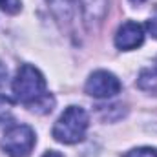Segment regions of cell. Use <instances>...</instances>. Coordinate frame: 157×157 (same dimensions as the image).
Masks as SVG:
<instances>
[{
  "label": "cell",
  "mask_w": 157,
  "mask_h": 157,
  "mask_svg": "<svg viewBox=\"0 0 157 157\" xmlns=\"http://www.w3.org/2000/svg\"><path fill=\"white\" fill-rule=\"evenodd\" d=\"M42 157H62V155H60L59 152H46Z\"/></svg>",
  "instance_id": "obj_12"
},
{
  "label": "cell",
  "mask_w": 157,
  "mask_h": 157,
  "mask_svg": "<svg viewBox=\"0 0 157 157\" xmlns=\"http://www.w3.org/2000/svg\"><path fill=\"white\" fill-rule=\"evenodd\" d=\"M144 40V29L137 22H124L115 33V46L122 51L135 49Z\"/></svg>",
  "instance_id": "obj_5"
},
{
  "label": "cell",
  "mask_w": 157,
  "mask_h": 157,
  "mask_svg": "<svg viewBox=\"0 0 157 157\" xmlns=\"http://www.w3.org/2000/svg\"><path fill=\"white\" fill-rule=\"evenodd\" d=\"M6 80H7V68H6V64L0 60V86H4Z\"/></svg>",
  "instance_id": "obj_11"
},
{
  "label": "cell",
  "mask_w": 157,
  "mask_h": 157,
  "mask_svg": "<svg viewBox=\"0 0 157 157\" xmlns=\"http://www.w3.org/2000/svg\"><path fill=\"white\" fill-rule=\"evenodd\" d=\"M146 28H148L150 35H152L154 39H157V13H155V17H154V18H150V20H148Z\"/></svg>",
  "instance_id": "obj_10"
},
{
  "label": "cell",
  "mask_w": 157,
  "mask_h": 157,
  "mask_svg": "<svg viewBox=\"0 0 157 157\" xmlns=\"http://www.w3.org/2000/svg\"><path fill=\"white\" fill-rule=\"evenodd\" d=\"M155 64H157V60H155Z\"/></svg>",
  "instance_id": "obj_14"
},
{
  "label": "cell",
  "mask_w": 157,
  "mask_h": 157,
  "mask_svg": "<svg viewBox=\"0 0 157 157\" xmlns=\"http://www.w3.org/2000/svg\"><path fill=\"white\" fill-rule=\"evenodd\" d=\"M121 80L113 73L106 71V70H99L95 73H91L88 82H86V93L95 97V99H108L113 97L121 91Z\"/></svg>",
  "instance_id": "obj_4"
},
{
  "label": "cell",
  "mask_w": 157,
  "mask_h": 157,
  "mask_svg": "<svg viewBox=\"0 0 157 157\" xmlns=\"http://www.w3.org/2000/svg\"><path fill=\"white\" fill-rule=\"evenodd\" d=\"M11 112H13V102H11V99L6 97V95H0V122L9 121Z\"/></svg>",
  "instance_id": "obj_7"
},
{
  "label": "cell",
  "mask_w": 157,
  "mask_h": 157,
  "mask_svg": "<svg viewBox=\"0 0 157 157\" xmlns=\"http://www.w3.org/2000/svg\"><path fill=\"white\" fill-rule=\"evenodd\" d=\"M124 157H157V148H150V146L135 148V150H130Z\"/></svg>",
  "instance_id": "obj_8"
},
{
  "label": "cell",
  "mask_w": 157,
  "mask_h": 157,
  "mask_svg": "<svg viewBox=\"0 0 157 157\" xmlns=\"http://www.w3.org/2000/svg\"><path fill=\"white\" fill-rule=\"evenodd\" d=\"M90 119L80 106H70L53 126V137L64 144H75L84 139Z\"/></svg>",
  "instance_id": "obj_2"
},
{
  "label": "cell",
  "mask_w": 157,
  "mask_h": 157,
  "mask_svg": "<svg viewBox=\"0 0 157 157\" xmlns=\"http://www.w3.org/2000/svg\"><path fill=\"white\" fill-rule=\"evenodd\" d=\"M35 146V132L28 124H15L2 137V150L9 157H28Z\"/></svg>",
  "instance_id": "obj_3"
},
{
  "label": "cell",
  "mask_w": 157,
  "mask_h": 157,
  "mask_svg": "<svg viewBox=\"0 0 157 157\" xmlns=\"http://www.w3.org/2000/svg\"><path fill=\"white\" fill-rule=\"evenodd\" d=\"M53 11V15L60 22H71L75 11V0H46Z\"/></svg>",
  "instance_id": "obj_6"
},
{
  "label": "cell",
  "mask_w": 157,
  "mask_h": 157,
  "mask_svg": "<svg viewBox=\"0 0 157 157\" xmlns=\"http://www.w3.org/2000/svg\"><path fill=\"white\" fill-rule=\"evenodd\" d=\"M130 2H132V4H143L144 0H130Z\"/></svg>",
  "instance_id": "obj_13"
},
{
  "label": "cell",
  "mask_w": 157,
  "mask_h": 157,
  "mask_svg": "<svg viewBox=\"0 0 157 157\" xmlns=\"http://www.w3.org/2000/svg\"><path fill=\"white\" fill-rule=\"evenodd\" d=\"M20 7H22V2L20 0H0V9L6 11V13H9V15L18 13Z\"/></svg>",
  "instance_id": "obj_9"
},
{
  "label": "cell",
  "mask_w": 157,
  "mask_h": 157,
  "mask_svg": "<svg viewBox=\"0 0 157 157\" xmlns=\"http://www.w3.org/2000/svg\"><path fill=\"white\" fill-rule=\"evenodd\" d=\"M13 93L15 97L31 106L37 101H40L46 93V78L39 70L31 64H24L18 68L17 77L13 78Z\"/></svg>",
  "instance_id": "obj_1"
}]
</instances>
